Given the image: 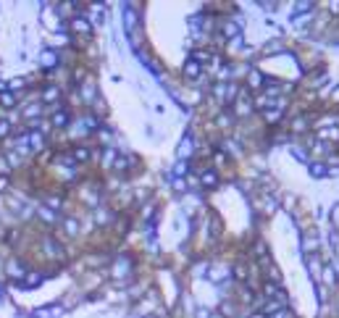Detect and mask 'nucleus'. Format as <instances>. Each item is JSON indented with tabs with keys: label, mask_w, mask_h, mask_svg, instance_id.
<instances>
[{
	"label": "nucleus",
	"mask_w": 339,
	"mask_h": 318,
	"mask_svg": "<svg viewBox=\"0 0 339 318\" xmlns=\"http://www.w3.org/2000/svg\"><path fill=\"white\" fill-rule=\"evenodd\" d=\"M300 250H302L305 255H316V252L321 250V239H318L316 234H305V237L300 239Z\"/></svg>",
	"instance_id": "obj_9"
},
{
	"label": "nucleus",
	"mask_w": 339,
	"mask_h": 318,
	"mask_svg": "<svg viewBox=\"0 0 339 318\" xmlns=\"http://www.w3.org/2000/svg\"><path fill=\"white\" fill-rule=\"evenodd\" d=\"M184 77H187V79H200V77H203V66H200V63H195V60L190 58L187 60V63H184Z\"/></svg>",
	"instance_id": "obj_16"
},
{
	"label": "nucleus",
	"mask_w": 339,
	"mask_h": 318,
	"mask_svg": "<svg viewBox=\"0 0 339 318\" xmlns=\"http://www.w3.org/2000/svg\"><path fill=\"white\" fill-rule=\"evenodd\" d=\"M234 105V118H242V121H248L250 116H253V100L248 98V89H244V92H239V98L232 103Z\"/></svg>",
	"instance_id": "obj_2"
},
{
	"label": "nucleus",
	"mask_w": 339,
	"mask_h": 318,
	"mask_svg": "<svg viewBox=\"0 0 339 318\" xmlns=\"http://www.w3.org/2000/svg\"><path fill=\"white\" fill-rule=\"evenodd\" d=\"M124 24H127V29H129V32H134V29H140V26H137V24H140V13H137L132 6L124 11Z\"/></svg>",
	"instance_id": "obj_17"
},
{
	"label": "nucleus",
	"mask_w": 339,
	"mask_h": 318,
	"mask_svg": "<svg viewBox=\"0 0 339 318\" xmlns=\"http://www.w3.org/2000/svg\"><path fill=\"white\" fill-rule=\"evenodd\" d=\"M0 105H3V108H11V105H16V95H11V92H0Z\"/></svg>",
	"instance_id": "obj_40"
},
{
	"label": "nucleus",
	"mask_w": 339,
	"mask_h": 318,
	"mask_svg": "<svg viewBox=\"0 0 339 318\" xmlns=\"http://www.w3.org/2000/svg\"><path fill=\"white\" fill-rule=\"evenodd\" d=\"M69 26H71V32H76V35H92V21L87 19V16H74L71 21H69Z\"/></svg>",
	"instance_id": "obj_8"
},
{
	"label": "nucleus",
	"mask_w": 339,
	"mask_h": 318,
	"mask_svg": "<svg viewBox=\"0 0 339 318\" xmlns=\"http://www.w3.org/2000/svg\"><path fill=\"white\" fill-rule=\"evenodd\" d=\"M71 124V116H69V111H55L53 113V126H58V129H64V126H69Z\"/></svg>",
	"instance_id": "obj_20"
},
{
	"label": "nucleus",
	"mask_w": 339,
	"mask_h": 318,
	"mask_svg": "<svg viewBox=\"0 0 339 318\" xmlns=\"http://www.w3.org/2000/svg\"><path fill=\"white\" fill-rule=\"evenodd\" d=\"M210 318H224L221 313H210Z\"/></svg>",
	"instance_id": "obj_54"
},
{
	"label": "nucleus",
	"mask_w": 339,
	"mask_h": 318,
	"mask_svg": "<svg viewBox=\"0 0 339 318\" xmlns=\"http://www.w3.org/2000/svg\"><path fill=\"white\" fill-rule=\"evenodd\" d=\"M64 232L69 237H76V234H79V221H76V218H66L64 221Z\"/></svg>",
	"instance_id": "obj_31"
},
{
	"label": "nucleus",
	"mask_w": 339,
	"mask_h": 318,
	"mask_svg": "<svg viewBox=\"0 0 339 318\" xmlns=\"http://www.w3.org/2000/svg\"><path fill=\"white\" fill-rule=\"evenodd\" d=\"M6 87H8V84H6V82H3V79H0V89H6Z\"/></svg>",
	"instance_id": "obj_55"
},
{
	"label": "nucleus",
	"mask_w": 339,
	"mask_h": 318,
	"mask_svg": "<svg viewBox=\"0 0 339 318\" xmlns=\"http://www.w3.org/2000/svg\"><path fill=\"white\" fill-rule=\"evenodd\" d=\"M200 184H203V187H215V184H219V174H215V171H205L203 179H200Z\"/></svg>",
	"instance_id": "obj_32"
},
{
	"label": "nucleus",
	"mask_w": 339,
	"mask_h": 318,
	"mask_svg": "<svg viewBox=\"0 0 339 318\" xmlns=\"http://www.w3.org/2000/svg\"><path fill=\"white\" fill-rule=\"evenodd\" d=\"M42 145H45L42 132H29V147H32V150H42Z\"/></svg>",
	"instance_id": "obj_27"
},
{
	"label": "nucleus",
	"mask_w": 339,
	"mask_h": 318,
	"mask_svg": "<svg viewBox=\"0 0 339 318\" xmlns=\"http://www.w3.org/2000/svg\"><path fill=\"white\" fill-rule=\"evenodd\" d=\"M307 174H311L313 179H326L329 176L326 161H311V163H307Z\"/></svg>",
	"instance_id": "obj_11"
},
{
	"label": "nucleus",
	"mask_w": 339,
	"mask_h": 318,
	"mask_svg": "<svg viewBox=\"0 0 339 318\" xmlns=\"http://www.w3.org/2000/svg\"><path fill=\"white\" fill-rule=\"evenodd\" d=\"M111 274L116 276V284H118V287L127 284V276L132 274V261H129V258H118V261L113 263V268H111Z\"/></svg>",
	"instance_id": "obj_3"
},
{
	"label": "nucleus",
	"mask_w": 339,
	"mask_h": 318,
	"mask_svg": "<svg viewBox=\"0 0 339 318\" xmlns=\"http://www.w3.org/2000/svg\"><path fill=\"white\" fill-rule=\"evenodd\" d=\"M58 98H60V89H58V87H53V84L42 92V100H45V103H55Z\"/></svg>",
	"instance_id": "obj_34"
},
{
	"label": "nucleus",
	"mask_w": 339,
	"mask_h": 318,
	"mask_svg": "<svg viewBox=\"0 0 339 318\" xmlns=\"http://www.w3.org/2000/svg\"><path fill=\"white\" fill-rule=\"evenodd\" d=\"M116 221V216H113V210H108V208H95V224H100V226H108V224H113Z\"/></svg>",
	"instance_id": "obj_15"
},
{
	"label": "nucleus",
	"mask_w": 339,
	"mask_h": 318,
	"mask_svg": "<svg viewBox=\"0 0 339 318\" xmlns=\"http://www.w3.org/2000/svg\"><path fill=\"white\" fill-rule=\"evenodd\" d=\"M316 295H318V300L323 302V305H329V300H331V290H326V287H323L321 281L316 284Z\"/></svg>",
	"instance_id": "obj_33"
},
{
	"label": "nucleus",
	"mask_w": 339,
	"mask_h": 318,
	"mask_svg": "<svg viewBox=\"0 0 339 318\" xmlns=\"http://www.w3.org/2000/svg\"><path fill=\"white\" fill-rule=\"evenodd\" d=\"M11 171V166H8V161H6V155L0 158V174H8Z\"/></svg>",
	"instance_id": "obj_50"
},
{
	"label": "nucleus",
	"mask_w": 339,
	"mask_h": 318,
	"mask_svg": "<svg viewBox=\"0 0 339 318\" xmlns=\"http://www.w3.org/2000/svg\"><path fill=\"white\" fill-rule=\"evenodd\" d=\"M326 290H336L339 287V276H336V268L334 266H329V263H323V268H321V279H318Z\"/></svg>",
	"instance_id": "obj_4"
},
{
	"label": "nucleus",
	"mask_w": 339,
	"mask_h": 318,
	"mask_svg": "<svg viewBox=\"0 0 339 318\" xmlns=\"http://www.w3.org/2000/svg\"><path fill=\"white\" fill-rule=\"evenodd\" d=\"M282 118H284V111H266V113H263V121H266V124H279Z\"/></svg>",
	"instance_id": "obj_35"
},
{
	"label": "nucleus",
	"mask_w": 339,
	"mask_h": 318,
	"mask_svg": "<svg viewBox=\"0 0 339 318\" xmlns=\"http://www.w3.org/2000/svg\"><path fill=\"white\" fill-rule=\"evenodd\" d=\"M24 87H26V79H21V77L8 82V89H24Z\"/></svg>",
	"instance_id": "obj_47"
},
{
	"label": "nucleus",
	"mask_w": 339,
	"mask_h": 318,
	"mask_svg": "<svg viewBox=\"0 0 339 318\" xmlns=\"http://www.w3.org/2000/svg\"><path fill=\"white\" fill-rule=\"evenodd\" d=\"M313 19H316V13H297L292 24H295V29H305V26L313 24Z\"/></svg>",
	"instance_id": "obj_22"
},
{
	"label": "nucleus",
	"mask_w": 339,
	"mask_h": 318,
	"mask_svg": "<svg viewBox=\"0 0 339 318\" xmlns=\"http://www.w3.org/2000/svg\"><path fill=\"white\" fill-rule=\"evenodd\" d=\"M316 3H311V0H302V3H295V11L297 13H313Z\"/></svg>",
	"instance_id": "obj_39"
},
{
	"label": "nucleus",
	"mask_w": 339,
	"mask_h": 318,
	"mask_svg": "<svg viewBox=\"0 0 339 318\" xmlns=\"http://www.w3.org/2000/svg\"><path fill=\"white\" fill-rule=\"evenodd\" d=\"M87 158H89V150H87V147H76L74 161H87Z\"/></svg>",
	"instance_id": "obj_46"
},
{
	"label": "nucleus",
	"mask_w": 339,
	"mask_h": 318,
	"mask_svg": "<svg viewBox=\"0 0 339 318\" xmlns=\"http://www.w3.org/2000/svg\"><path fill=\"white\" fill-rule=\"evenodd\" d=\"M171 187H174L179 195H184V192H187V179H176V176H171Z\"/></svg>",
	"instance_id": "obj_42"
},
{
	"label": "nucleus",
	"mask_w": 339,
	"mask_h": 318,
	"mask_svg": "<svg viewBox=\"0 0 339 318\" xmlns=\"http://www.w3.org/2000/svg\"><path fill=\"white\" fill-rule=\"evenodd\" d=\"M24 118H29V121L42 118V103H29V105H24Z\"/></svg>",
	"instance_id": "obj_18"
},
{
	"label": "nucleus",
	"mask_w": 339,
	"mask_h": 318,
	"mask_svg": "<svg viewBox=\"0 0 339 318\" xmlns=\"http://www.w3.org/2000/svg\"><path fill=\"white\" fill-rule=\"evenodd\" d=\"M295 158H297V161H302V163H311V158H307V153H305L302 147H295Z\"/></svg>",
	"instance_id": "obj_48"
},
{
	"label": "nucleus",
	"mask_w": 339,
	"mask_h": 318,
	"mask_svg": "<svg viewBox=\"0 0 339 318\" xmlns=\"http://www.w3.org/2000/svg\"><path fill=\"white\" fill-rule=\"evenodd\" d=\"M305 268H307V274H311V279H321V268H323V263H321V258L318 255H305Z\"/></svg>",
	"instance_id": "obj_10"
},
{
	"label": "nucleus",
	"mask_w": 339,
	"mask_h": 318,
	"mask_svg": "<svg viewBox=\"0 0 339 318\" xmlns=\"http://www.w3.org/2000/svg\"><path fill=\"white\" fill-rule=\"evenodd\" d=\"M232 124H234V116H229V113H221V116H219V126H221V129H229Z\"/></svg>",
	"instance_id": "obj_44"
},
{
	"label": "nucleus",
	"mask_w": 339,
	"mask_h": 318,
	"mask_svg": "<svg viewBox=\"0 0 339 318\" xmlns=\"http://www.w3.org/2000/svg\"><path fill=\"white\" fill-rule=\"evenodd\" d=\"M40 63H42V66H48V69H50V66H55V63H58V53H55V50H42Z\"/></svg>",
	"instance_id": "obj_24"
},
{
	"label": "nucleus",
	"mask_w": 339,
	"mask_h": 318,
	"mask_svg": "<svg viewBox=\"0 0 339 318\" xmlns=\"http://www.w3.org/2000/svg\"><path fill=\"white\" fill-rule=\"evenodd\" d=\"M292 134H297V132H305L307 129V118L305 116H295V118H292Z\"/></svg>",
	"instance_id": "obj_30"
},
{
	"label": "nucleus",
	"mask_w": 339,
	"mask_h": 318,
	"mask_svg": "<svg viewBox=\"0 0 339 318\" xmlns=\"http://www.w3.org/2000/svg\"><path fill=\"white\" fill-rule=\"evenodd\" d=\"M248 318H268V315H266V313H260V310H253Z\"/></svg>",
	"instance_id": "obj_51"
},
{
	"label": "nucleus",
	"mask_w": 339,
	"mask_h": 318,
	"mask_svg": "<svg viewBox=\"0 0 339 318\" xmlns=\"http://www.w3.org/2000/svg\"><path fill=\"white\" fill-rule=\"evenodd\" d=\"M37 216L48 224V226H53L55 221H58V216H55V210H50L48 205H42V208H37Z\"/></svg>",
	"instance_id": "obj_21"
},
{
	"label": "nucleus",
	"mask_w": 339,
	"mask_h": 318,
	"mask_svg": "<svg viewBox=\"0 0 339 318\" xmlns=\"http://www.w3.org/2000/svg\"><path fill=\"white\" fill-rule=\"evenodd\" d=\"M334 100H339V84H336V89H334Z\"/></svg>",
	"instance_id": "obj_53"
},
{
	"label": "nucleus",
	"mask_w": 339,
	"mask_h": 318,
	"mask_svg": "<svg viewBox=\"0 0 339 318\" xmlns=\"http://www.w3.org/2000/svg\"><path fill=\"white\" fill-rule=\"evenodd\" d=\"M171 171H174L176 179H184V176H190V163H187V161H176Z\"/></svg>",
	"instance_id": "obj_26"
},
{
	"label": "nucleus",
	"mask_w": 339,
	"mask_h": 318,
	"mask_svg": "<svg viewBox=\"0 0 339 318\" xmlns=\"http://www.w3.org/2000/svg\"><path fill=\"white\" fill-rule=\"evenodd\" d=\"M192 60L203 66V63H208V60H213V55H210L208 50H195V53H192Z\"/></svg>",
	"instance_id": "obj_36"
},
{
	"label": "nucleus",
	"mask_w": 339,
	"mask_h": 318,
	"mask_svg": "<svg viewBox=\"0 0 339 318\" xmlns=\"http://www.w3.org/2000/svg\"><path fill=\"white\" fill-rule=\"evenodd\" d=\"M42 274H37V271H26V276H24V284L26 287H40L42 284Z\"/></svg>",
	"instance_id": "obj_29"
},
{
	"label": "nucleus",
	"mask_w": 339,
	"mask_h": 318,
	"mask_svg": "<svg viewBox=\"0 0 339 318\" xmlns=\"http://www.w3.org/2000/svg\"><path fill=\"white\" fill-rule=\"evenodd\" d=\"M6 276H11L13 281H24V276H26V268L21 266V261H6Z\"/></svg>",
	"instance_id": "obj_7"
},
{
	"label": "nucleus",
	"mask_w": 339,
	"mask_h": 318,
	"mask_svg": "<svg viewBox=\"0 0 339 318\" xmlns=\"http://www.w3.org/2000/svg\"><path fill=\"white\" fill-rule=\"evenodd\" d=\"M239 48H242V35L234 37V40H226V50L229 53H239Z\"/></svg>",
	"instance_id": "obj_41"
},
{
	"label": "nucleus",
	"mask_w": 339,
	"mask_h": 318,
	"mask_svg": "<svg viewBox=\"0 0 339 318\" xmlns=\"http://www.w3.org/2000/svg\"><path fill=\"white\" fill-rule=\"evenodd\" d=\"M195 150H197V140L195 137H184L181 142H179V147H176V155H179V161H190L192 155H195Z\"/></svg>",
	"instance_id": "obj_5"
},
{
	"label": "nucleus",
	"mask_w": 339,
	"mask_h": 318,
	"mask_svg": "<svg viewBox=\"0 0 339 318\" xmlns=\"http://www.w3.org/2000/svg\"><path fill=\"white\" fill-rule=\"evenodd\" d=\"M276 53H282V42H279V40H271V42L266 45L263 55H276Z\"/></svg>",
	"instance_id": "obj_38"
},
{
	"label": "nucleus",
	"mask_w": 339,
	"mask_h": 318,
	"mask_svg": "<svg viewBox=\"0 0 339 318\" xmlns=\"http://www.w3.org/2000/svg\"><path fill=\"white\" fill-rule=\"evenodd\" d=\"M6 187H8V179H6V176H0V189H6Z\"/></svg>",
	"instance_id": "obj_52"
},
{
	"label": "nucleus",
	"mask_w": 339,
	"mask_h": 318,
	"mask_svg": "<svg viewBox=\"0 0 339 318\" xmlns=\"http://www.w3.org/2000/svg\"><path fill=\"white\" fill-rule=\"evenodd\" d=\"M210 268V279H215V281H226L229 279V274H232V268L229 266H221V263H215V266H208Z\"/></svg>",
	"instance_id": "obj_14"
},
{
	"label": "nucleus",
	"mask_w": 339,
	"mask_h": 318,
	"mask_svg": "<svg viewBox=\"0 0 339 318\" xmlns=\"http://www.w3.org/2000/svg\"><path fill=\"white\" fill-rule=\"evenodd\" d=\"M213 100H219V103H234L237 98H239V87L234 84V82H215L213 84Z\"/></svg>",
	"instance_id": "obj_1"
},
{
	"label": "nucleus",
	"mask_w": 339,
	"mask_h": 318,
	"mask_svg": "<svg viewBox=\"0 0 339 318\" xmlns=\"http://www.w3.org/2000/svg\"><path fill=\"white\" fill-rule=\"evenodd\" d=\"M79 98H82V103H87V105H92L98 100V84H95V79H84L82 82V87H79Z\"/></svg>",
	"instance_id": "obj_6"
},
{
	"label": "nucleus",
	"mask_w": 339,
	"mask_h": 318,
	"mask_svg": "<svg viewBox=\"0 0 339 318\" xmlns=\"http://www.w3.org/2000/svg\"><path fill=\"white\" fill-rule=\"evenodd\" d=\"M8 132H11V124H8L6 118H3V121H0V137H6Z\"/></svg>",
	"instance_id": "obj_49"
},
{
	"label": "nucleus",
	"mask_w": 339,
	"mask_h": 318,
	"mask_svg": "<svg viewBox=\"0 0 339 318\" xmlns=\"http://www.w3.org/2000/svg\"><path fill=\"white\" fill-rule=\"evenodd\" d=\"M284 290H282V284H273V281H266L263 284V292H260V295H263L266 300H276V297H279Z\"/></svg>",
	"instance_id": "obj_19"
},
{
	"label": "nucleus",
	"mask_w": 339,
	"mask_h": 318,
	"mask_svg": "<svg viewBox=\"0 0 339 318\" xmlns=\"http://www.w3.org/2000/svg\"><path fill=\"white\" fill-rule=\"evenodd\" d=\"M266 82H268V79H266L258 69H250V71H248V87H250V89H263Z\"/></svg>",
	"instance_id": "obj_12"
},
{
	"label": "nucleus",
	"mask_w": 339,
	"mask_h": 318,
	"mask_svg": "<svg viewBox=\"0 0 339 318\" xmlns=\"http://www.w3.org/2000/svg\"><path fill=\"white\" fill-rule=\"evenodd\" d=\"M132 163H137V158H132V155H118L116 163H113V169H116V171H127Z\"/></svg>",
	"instance_id": "obj_25"
},
{
	"label": "nucleus",
	"mask_w": 339,
	"mask_h": 318,
	"mask_svg": "<svg viewBox=\"0 0 339 318\" xmlns=\"http://www.w3.org/2000/svg\"><path fill=\"white\" fill-rule=\"evenodd\" d=\"M60 315H64V308L60 305H45V308L35 310V318H60Z\"/></svg>",
	"instance_id": "obj_13"
},
{
	"label": "nucleus",
	"mask_w": 339,
	"mask_h": 318,
	"mask_svg": "<svg viewBox=\"0 0 339 318\" xmlns=\"http://www.w3.org/2000/svg\"><path fill=\"white\" fill-rule=\"evenodd\" d=\"M192 318H210V310H208L205 305H200V308L192 310Z\"/></svg>",
	"instance_id": "obj_45"
},
{
	"label": "nucleus",
	"mask_w": 339,
	"mask_h": 318,
	"mask_svg": "<svg viewBox=\"0 0 339 318\" xmlns=\"http://www.w3.org/2000/svg\"><path fill=\"white\" fill-rule=\"evenodd\" d=\"M116 158H118V153L113 147H103V169H113Z\"/></svg>",
	"instance_id": "obj_23"
},
{
	"label": "nucleus",
	"mask_w": 339,
	"mask_h": 318,
	"mask_svg": "<svg viewBox=\"0 0 339 318\" xmlns=\"http://www.w3.org/2000/svg\"><path fill=\"white\" fill-rule=\"evenodd\" d=\"M237 313H239V308L234 305V302H229V300L221 302V315H224V318H234Z\"/></svg>",
	"instance_id": "obj_28"
},
{
	"label": "nucleus",
	"mask_w": 339,
	"mask_h": 318,
	"mask_svg": "<svg viewBox=\"0 0 339 318\" xmlns=\"http://www.w3.org/2000/svg\"><path fill=\"white\" fill-rule=\"evenodd\" d=\"M331 229L339 232V203L331 205Z\"/></svg>",
	"instance_id": "obj_43"
},
{
	"label": "nucleus",
	"mask_w": 339,
	"mask_h": 318,
	"mask_svg": "<svg viewBox=\"0 0 339 318\" xmlns=\"http://www.w3.org/2000/svg\"><path fill=\"white\" fill-rule=\"evenodd\" d=\"M105 263H108L105 255H89V258H87V266H89V268H100V266H105Z\"/></svg>",
	"instance_id": "obj_37"
}]
</instances>
